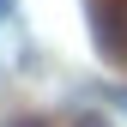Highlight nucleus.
I'll return each mask as SVG.
<instances>
[{"mask_svg": "<svg viewBox=\"0 0 127 127\" xmlns=\"http://www.w3.org/2000/svg\"><path fill=\"white\" fill-rule=\"evenodd\" d=\"M79 127H109V121H103V115H85V121H79Z\"/></svg>", "mask_w": 127, "mask_h": 127, "instance_id": "f03ea898", "label": "nucleus"}, {"mask_svg": "<svg viewBox=\"0 0 127 127\" xmlns=\"http://www.w3.org/2000/svg\"><path fill=\"white\" fill-rule=\"evenodd\" d=\"M12 127H42V121H12Z\"/></svg>", "mask_w": 127, "mask_h": 127, "instance_id": "20e7f679", "label": "nucleus"}, {"mask_svg": "<svg viewBox=\"0 0 127 127\" xmlns=\"http://www.w3.org/2000/svg\"><path fill=\"white\" fill-rule=\"evenodd\" d=\"M103 30H109V49H127V0H115L103 12Z\"/></svg>", "mask_w": 127, "mask_h": 127, "instance_id": "f257e3e1", "label": "nucleus"}, {"mask_svg": "<svg viewBox=\"0 0 127 127\" xmlns=\"http://www.w3.org/2000/svg\"><path fill=\"white\" fill-rule=\"evenodd\" d=\"M6 12H12V0H0V18H6Z\"/></svg>", "mask_w": 127, "mask_h": 127, "instance_id": "7ed1b4c3", "label": "nucleus"}]
</instances>
